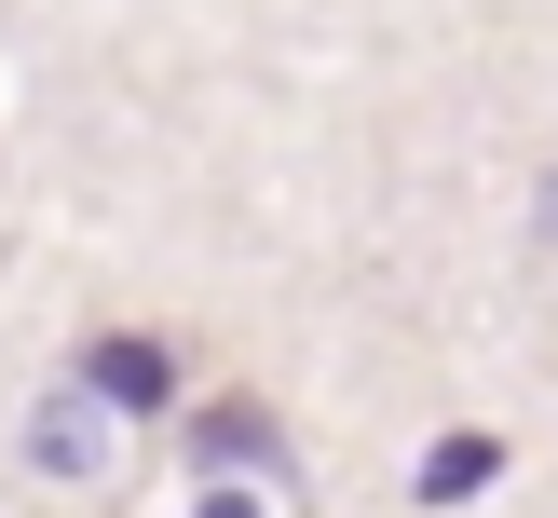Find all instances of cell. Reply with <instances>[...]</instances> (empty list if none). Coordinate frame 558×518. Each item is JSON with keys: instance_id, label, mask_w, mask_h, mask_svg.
Listing matches in <instances>:
<instances>
[{"instance_id": "obj_2", "label": "cell", "mask_w": 558, "mask_h": 518, "mask_svg": "<svg viewBox=\"0 0 558 518\" xmlns=\"http://www.w3.org/2000/svg\"><path fill=\"white\" fill-rule=\"evenodd\" d=\"M191 450H205V463H287V423H272L259 396H218L205 423H191Z\"/></svg>"}, {"instance_id": "obj_1", "label": "cell", "mask_w": 558, "mask_h": 518, "mask_svg": "<svg viewBox=\"0 0 558 518\" xmlns=\"http://www.w3.org/2000/svg\"><path fill=\"white\" fill-rule=\"evenodd\" d=\"M82 382H96L109 409H163V396H178V354H163V341H96Z\"/></svg>"}, {"instance_id": "obj_4", "label": "cell", "mask_w": 558, "mask_h": 518, "mask_svg": "<svg viewBox=\"0 0 558 518\" xmlns=\"http://www.w3.org/2000/svg\"><path fill=\"white\" fill-rule=\"evenodd\" d=\"M205 518H259V505H232V491H218V505H205Z\"/></svg>"}, {"instance_id": "obj_3", "label": "cell", "mask_w": 558, "mask_h": 518, "mask_svg": "<svg viewBox=\"0 0 558 518\" xmlns=\"http://www.w3.org/2000/svg\"><path fill=\"white\" fill-rule=\"evenodd\" d=\"M505 478V436H436L423 450V505H463V491H490Z\"/></svg>"}]
</instances>
